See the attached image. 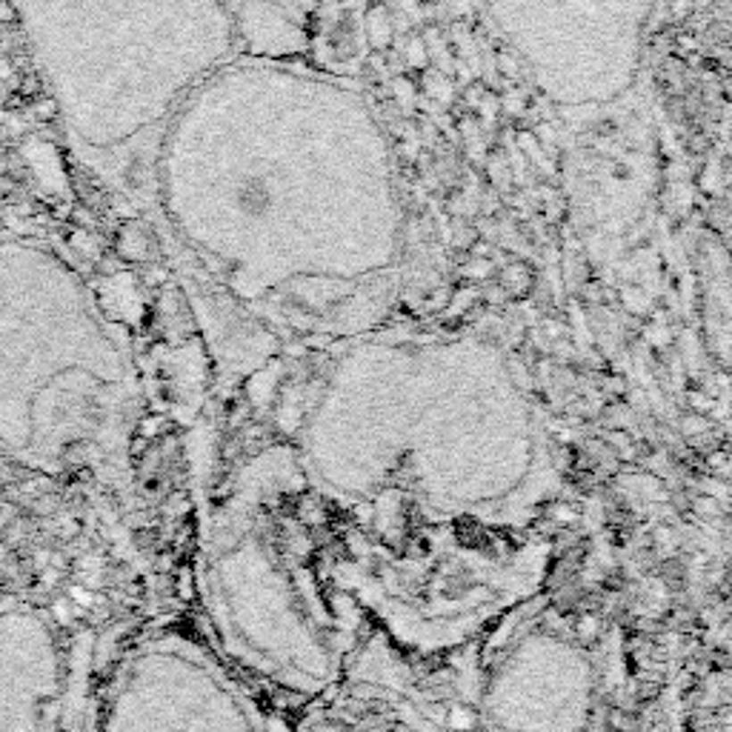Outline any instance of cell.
Segmentation results:
<instances>
[{"label": "cell", "instance_id": "1", "mask_svg": "<svg viewBox=\"0 0 732 732\" xmlns=\"http://www.w3.org/2000/svg\"><path fill=\"white\" fill-rule=\"evenodd\" d=\"M258 446L232 470L206 463L195 593L229 664L301 721L344 675L358 618L329 572L318 501L292 446Z\"/></svg>", "mask_w": 732, "mask_h": 732}, {"label": "cell", "instance_id": "2", "mask_svg": "<svg viewBox=\"0 0 732 732\" xmlns=\"http://www.w3.org/2000/svg\"><path fill=\"white\" fill-rule=\"evenodd\" d=\"M223 655L195 607L137 650L106 712L104 732H295Z\"/></svg>", "mask_w": 732, "mask_h": 732}, {"label": "cell", "instance_id": "3", "mask_svg": "<svg viewBox=\"0 0 732 732\" xmlns=\"http://www.w3.org/2000/svg\"><path fill=\"white\" fill-rule=\"evenodd\" d=\"M241 46L261 58H292L306 49L315 0H220Z\"/></svg>", "mask_w": 732, "mask_h": 732}, {"label": "cell", "instance_id": "4", "mask_svg": "<svg viewBox=\"0 0 732 732\" xmlns=\"http://www.w3.org/2000/svg\"><path fill=\"white\" fill-rule=\"evenodd\" d=\"M15 95L23 97V101H35L37 95H44V80H40V75H35V72H26L18 80Z\"/></svg>", "mask_w": 732, "mask_h": 732}, {"label": "cell", "instance_id": "5", "mask_svg": "<svg viewBox=\"0 0 732 732\" xmlns=\"http://www.w3.org/2000/svg\"><path fill=\"white\" fill-rule=\"evenodd\" d=\"M32 115L37 121H54L58 118V101L49 97V95H37L32 101Z\"/></svg>", "mask_w": 732, "mask_h": 732}, {"label": "cell", "instance_id": "6", "mask_svg": "<svg viewBox=\"0 0 732 732\" xmlns=\"http://www.w3.org/2000/svg\"><path fill=\"white\" fill-rule=\"evenodd\" d=\"M18 15H15V6L9 4V0H0V26H9L15 23Z\"/></svg>", "mask_w": 732, "mask_h": 732}]
</instances>
